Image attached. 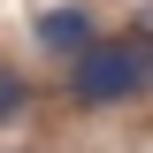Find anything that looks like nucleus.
I'll return each instance as SVG.
<instances>
[{
	"instance_id": "f257e3e1",
	"label": "nucleus",
	"mask_w": 153,
	"mask_h": 153,
	"mask_svg": "<svg viewBox=\"0 0 153 153\" xmlns=\"http://www.w3.org/2000/svg\"><path fill=\"white\" fill-rule=\"evenodd\" d=\"M153 84V54L146 38H92L84 54L69 61V100L76 107H123Z\"/></svg>"
},
{
	"instance_id": "f03ea898",
	"label": "nucleus",
	"mask_w": 153,
	"mask_h": 153,
	"mask_svg": "<svg viewBox=\"0 0 153 153\" xmlns=\"http://www.w3.org/2000/svg\"><path fill=\"white\" fill-rule=\"evenodd\" d=\"M31 38H38V46H46V54H61V61H76V54H84V46H92V38H100V16H92V8H84V0H69V8H46Z\"/></svg>"
},
{
	"instance_id": "7ed1b4c3",
	"label": "nucleus",
	"mask_w": 153,
	"mask_h": 153,
	"mask_svg": "<svg viewBox=\"0 0 153 153\" xmlns=\"http://www.w3.org/2000/svg\"><path fill=\"white\" fill-rule=\"evenodd\" d=\"M23 107H31V84H23L16 69H0V123H16Z\"/></svg>"
}]
</instances>
